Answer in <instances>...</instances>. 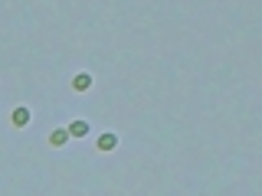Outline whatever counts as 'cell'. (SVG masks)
Returning <instances> with one entry per match:
<instances>
[{"instance_id": "cell-1", "label": "cell", "mask_w": 262, "mask_h": 196, "mask_svg": "<svg viewBox=\"0 0 262 196\" xmlns=\"http://www.w3.org/2000/svg\"><path fill=\"white\" fill-rule=\"evenodd\" d=\"M10 121H13V128H26L30 124V108H13Z\"/></svg>"}, {"instance_id": "cell-2", "label": "cell", "mask_w": 262, "mask_h": 196, "mask_svg": "<svg viewBox=\"0 0 262 196\" xmlns=\"http://www.w3.org/2000/svg\"><path fill=\"white\" fill-rule=\"evenodd\" d=\"M49 144H53V147H66V144H69V128H56L53 134H49Z\"/></svg>"}, {"instance_id": "cell-3", "label": "cell", "mask_w": 262, "mask_h": 196, "mask_svg": "<svg viewBox=\"0 0 262 196\" xmlns=\"http://www.w3.org/2000/svg\"><path fill=\"white\" fill-rule=\"evenodd\" d=\"M72 88H76V92H88V88H92V76H88V72H79V76L72 78Z\"/></svg>"}, {"instance_id": "cell-4", "label": "cell", "mask_w": 262, "mask_h": 196, "mask_svg": "<svg viewBox=\"0 0 262 196\" xmlns=\"http://www.w3.org/2000/svg\"><path fill=\"white\" fill-rule=\"evenodd\" d=\"M115 147H118V137L115 134H102L98 137V151H115Z\"/></svg>"}, {"instance_id": "cell-5", "label": "cell", "mask_w": 262, "mask_h": 196, "mask_svg": "<svg viewBox=\"0 0 262 196\" xmlns=\"http://www.w3.org/2000/svg\"><path fill=\"white\" fill-rule=\"evenodd\" d=\"M86 134H88L86 121H72V124H69V137H86Z\"/></svg>"}]
</instances>
